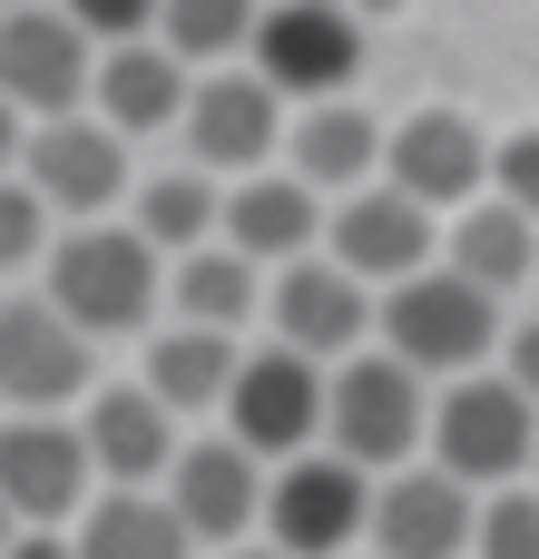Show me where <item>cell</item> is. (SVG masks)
<instances>
[{"instance_id": "obj_1", "label": "cell", "mask_w": 539, "mask_h": 559, "mask_svg": "<svg viewBox=\"0 0 539 559\" xmlns=\"http://www.w3.org/2000/svg\"><path fill=\"white\" fill-rule=\"evenodd\" d=\"M39 295L88 334V344H147L157 324H167V255H147L137 236H128V216L118 226H59V246H49V265H39Z\"/></svg>"}, {"instance_id": "obj_2", "label": "cell", "mask_w": 539, "mask_h": 559, "mask_svg": "<svg viewBox=\"0 0 539 559\" xmlns=\"http://www.w3.org/2000/svg\"><path fill=\"white\" fill-rule=\"evenodd\" d=\"M501 334H511V305H491V295H471L452 265H432V275H412V285H393L383 305H373V354H393L412 383H471V373H491L501 364Z\"/></svg>"}, {"instance_id": "obj_3", "label": "cell", "mask_w": 539, "mask_h": 559, "mask_svg": "<svg viewBox=\"0 0 539 559\" xmlns=\"http://www.w3.org/2000/svg\"><path fill=\"white\" fill-rule=\"evenodd\" d=\"M432 442V383H412L393 354H354L324 373V452L363 481L412 472Z\"/></svg>"}, {"instance_id": "obj_4", "label": "cell", "mask_w": 539, "mask_h": 559, "mask_svg": "<svg viewBox=\"0 0 539 559\" xmlns=\"http://www.w3.org/2000/svg\"><path fill=\"white\" fill-rule=\"evenodd\" d=\"M422 462H432L442 481H462L471 501L520 491L530 462H539V413L501 383V373L442 383V393H432V442H422Z\"/></svg>"}, {"instance_id": "obj_5", "label": "cell", "mask_w": 539, "mask_h": 559, "mask_svg": "<svg viewBox=\"0 0 539 559\" xmlns=\"http://www.w3.org/2000/svg\"><path fill=\"white\" fill-rule=\"evenodd\" d=\"M20 187L49 206V226H118L137 197V147L79 108V118H49L20 138Z\"/></svg>"}, {"instance_id": "obj_6", "label": "cell", "mask_w": 539, "mask_h": 559, "mask_svg": "<svg viewBox=\"0 0 539 559\" xmlns=\"http://www.w3.org/2000/svg\"><path fill=\"white\" fill-rule=\"evenodd\" d=\"M245 69H255L285 108L354 98V69H363V10H344V0H275V10H255Z\"/></svg>"}, {"instance_id": "obj_7", "label": "cell", "mask_w": 539, "mask_h": 559, "mask_svg": "<svg viewBox=\"0 0 539 559\" xmlns=\"http://www.w3.org/2000/svg\"><path fill=\"white\" fill-rule=\"evenodd\" d=\"M98 383H108L98 344L39 285H10L0 295V413H79Z\"/></svg>"}, {"instance_id": "obj_8", "label": "cell", "mask_w": 539, "mask_h": 559, "mask_svg": "<svg viewBox=\"0 0 539 559\" xmlns=\"http://www.w3.org/2000/svg\"><path fill=\"white\" fill-rule=\"evenodd\" d=\"M216 432H226L245 462H265V472H285V462L324 452V373H314L304 354H285V344H245V364H236V393H226Z\"/></svg>"}, {"instance_id": "obj_9", "label": "cell", "mask_w": 539, "mask_h": 559, "mask_svg": "<svg viewBox=\"0 0 539 559\" xmlns=\"http://www.w3.org/2000/svg\"><path fill=\"white\" fill-rule=\"evenodd\" d=\"M363 521H373V481L344 472L334 452H304V462L265 472V521H255V540L275 559H354L363 550Z\"/></svg>"}, {"instance_id": "obj_10", "label": "cell", "mask_w": 539, "mask_h": 559, "mask_svg": "<svg viewBox=\"0 0 539 559\" xmlns=\"http://www.w3.org/2000/svg\"><path fill=\"white\" fill-rule=\"evenodd\" d=\"M285 118H295V108H285L255 69H216V79H196V88H187L177 147H187V167H196V177L236 187V177H265V167L285 157Z\"/></svg>"}, {"instance_id": "obj_11", "label": "cell", "mask_w": 539, "mask_h": 559, "mask_svg": "<svg viewBox=\"0 0 539 559\" xmlns=\"http://www.w3.org/2000/svg\"><path fill=\"white\" fill-rule=\"evenodd\" d=\"M383 187L422 216H462L491 197V128L471 108H412L383 128Z\"/></svg>"}, {"instance_id": "obj_12", "label": "cell", "mask_w": 539, "mask_h": 559, "mask_svg": "<svg viewBox=\"0 0 539 559\" xmlns=\"http://www.w3.org/2000/svg\"><path fill=\"white\" fill-rule=\"evenodd\" d=\"M88 501H98V472L69 413H0V511L20 531H79Z\"/></svg>"}, {"instance_id": "obj_13", "label": "cell", "mask_w": 539, "mask_h": 559, "mask_svg": "<svg viewBox=\"0 0 539 559\" xmlns=\"http://www.w3.org/2000/svg\"><path fill=\"white\" fill-rule=\"evenodd\" d=\"M324 265H344V275L383 305L393 285H412V275L442 265V216H422V206L393 197V187H363V197L324 206Z\"/></svg>"}, {"instance_id": "obj_14", "label": "cell", "mask_w": 539, "mask_h": 559, "mask_svg": "<svg viewBox=\"0 0 539 559\" xmlns=\"http://www.w3.org/2000/svg\"><path fill=\"white\" fill-rule=\"evenodd\" d=\"M265 344H285V354H304L314 373H334V364L373 354V295H363L344 265L304 255V265L265 275Z\"/></svg>"}, {"instance_id": "obj_15", "label": "cell", "mask_w": 539, "mask_h": 559, "mask_svg": "<svg viewBox=\"0 0 539 559\" xmlns=\"http://www.w3.org/2000/svg\"><path fill=\"white\" fill-rule=\"evenodd\" d=\"M88 79H98V49L79 39L69 0L59 10H0V98L20 108V128L79 118L88 108Z\"/></svg>"}, {"instance_id": "obj_16", "label": "cell", "mask_w": 539, "mask_h": 559, "mask_svg": "<svg viewBox=\"0 0 539 559\" xmlns=\"http://www.w3.org/2000/svg\"><path fill=\"white\" fill-rule=\"evenodd\" d=\"M157 501L177 511V531L196 540V559L245 550L255 521H265V462H245L226 432H187V452H177V472L157 481Z\"/></svg>"}, {"instance_id": "obj_17", "label": "cell", "mask_w": 539, "mask_h": 559, "mask_svg": "<svg viewBox=\"0 0 539 559\" xmlns=\"http://www.w3.org/2000/svg\"><path fill=\"white\" fill-rule=\"evenodd\" d=\"M69 423H79V442H88L98 491H157V481L177 472V452H187V423H167V413L137 393V373H108Z\"/></svg>"}, {"instance_id": "obj_18", "label": "cell", "mask_w": 539, "mask_h": 559, "mask_svg": "<svg viewBox=\"0 0 539 559\" xmlns=\"http://www.w3.org/2000/svg\"><path fill=\"white\" fill-rule=\"evenodd\" d=\"M471 531H481V501L462 481H442L432 462L373 481V521H363L373 559H471Z\"/></svg>"}, {"instance_id": "obj_19", "label": "cell", "mask_w": 539, "mask_h": 559, "mask_svg": "<svg viewBox=\"0 0 539 559\" xmlns=\"http://www.w3.org/2000/svg\"><path fill=\"white\" fill-rule=\"evenodd\" d=\"M304 197L344 206L363 187H383V118L363 98H324V108H295L285 118V157H275Z\"/></svg>"}, {"instance_id": "obj_20", "label": "cell", "mask_w": 539, "mask_h": 559, "mask_svg": "<svg viewBox=\"0 0 539 559\" xmlns=\"http://www.w3.org/2000/svg\"><path fill=\"white\" fill-rule=\"evenodd\" d=\"M216 246L245 255L255 275H285V265L324 255V197H304L285 167L236 177V187H226V216H216Z\"/></svg>"}, {"instance_id": "obj_21", "label": "cell", "mask_w": 539, "mask_h": 559, "mask_svg": "<svg viewBox=\"0 0 539 559\" xmlns=\"http://www.w3.org/2000/svg\"><path fill=\"white\" fill-rule=\"evenodd\" d=\"M236 364L245 344L236 334H196V324H157L137 344V393L167 413V423H216L226 393H236Z\"/></svg>"}, {"instance_id": "obj_22", "label": "cell", "mask_w": 539, "mask_h": 559, "mask_svg": "<svg viewBox=\"0 0 539 559\" xmlns=\"http://www.w3.org/2000/svg\"><path fill=\"white\" fill-rule=\"evenodd\" d=\"M442 265L471 285V295H491V305H530V275H539V226L520 206H501V197H481V206H462V216H442Z\"/></svg>"}, {"instance_id": "obj_23", "label": "cell", "mask_w": 539, "mask_h": 559, "mask_svg": "<svg viewBox=\"0 0 539 559\" xmlns=\"http://www.w3.org/2000/svg\"><path fill=\"white\" fill-rule=\"evenodd\" d=\"M187 69L157 49V39H137V49H98V79H88V118L98 128H118L128 147H147V138H177V118H187Z\"/></svg>"}, {"instance_id": "obj_24", "label": "cell", "mask_w": 539, "mask_h": 559, "mask_svg": "<svg viewBox=\"0 0 539 559\" xmlns=\"http://www.w3.org/2000/svg\"><path fill=\"white\" fill-rule=\"evenodd\" d=\"M216 216H226V187L216 177H196L187 157L177 167H137V197H128V236L147 246V255H196V246H216Z\"/></svg>"}, {"instance_id": "obj_25", "label": "cell", "mask_w": 539, "mask_h": 559, "mask_svg": "<svg viewBox=\"0 0 539 559\" xmlns=\"http://www.w3.org/2000/svg\"><path fill=\"white\" fill-rule=\"evenodd\" d=\"M167 324H196V334H236L245 344L265 324V275L245 255H226V246H196V255L167 265Z\"/></svg>"}, {"instance_id": "obj_26", "label": "cell", "mask_w": 539, "mask_h": 559, "mask_svg": "<svg viewBox=\"0 0 539 559\" xmlns=\"http://www.w3.org/2000/svg\"><path fill=\"white\" fill-rule=\"evenodd\" d=\"M69 550L79 559H196V540L177 531V511H167L157 491H98V501L79 511Z\"/></svg>"}, {"instance_id": "obj_27", "label": "cell", "mask_w": 539, "mask_h": 559, "mask_svg": "<svg viewBox=\"0 0 539 559\" xmlns=\"http://www.w3.org/2000/svg\"><path fill=\"white\" fill-rule=\"evenodd\" d=\"M245 39H255V10H245V0H157V49H167L187 79L245 69Z\"/></svg>"}, {"instance_id": "obj_28", "label": "cell", "mask_w": 539, "mask_h": 559, "mask_svg": "<svg viewBox=\"0 0 539 559\" xmlns=\"http://www.w3.org/2000/svg\"><path fill=\"white\" fill-rule=\"evenodd\" d=\"M49 246H59L49 206H39V197H29L20 177H0V285H39Z\"/></svg>"}, {"instance_id": "obj_29", "label": "cell", "mask_w": 539, "mask_h": 559, "mask_svg": "<svg viewBox=\"0 0 539 559\" xmlns=\"http://www.w3.org/2000/svg\"><path fill=\"white\" fill-rule=\"evenodd\" d=\"M471 559H539V491H491L481 501V531H471Z\"/></svg>"}, {"instance_id": "obj_30", "label": "cell", "mask_w": 539, "mask_h": 559, "mask_svg": "<svg viewBox=\"0 0 539 559\" xmlns=\"http://www.w3.org/2000/svg\"><path fill=\"white\" fill-rule=\"evenodd\" d=\"M491 197L520 206V216L539 226V118H530V128H511V138H491Z\"/></svg>"}, {"instance_id": "obj_31", "label": "cell", "mask_w": 539, "mask_h": 559, "mask_svg": "<svg viewBox=\"0 0 539 559\" xmlns=\"http://www.w3.org/2000/svg\"><path fill=\"white\" fill-rule=\"evenodd\" d=\"M69 20H79L88 49H137V39H157V0H69Z\"/></svg>"}, {"instance_id": "obj_32", "label": "cell", "mask_w": 539, "mask_h": 559, "mask_svg": "<svg viewBox=\"0 0 539 559\" xmlns=\"http://www.w3.org/2000/svg\"><path fill=\"white\" fill-rule=\"evenodd\" d=\"M491 373H501V383L539 413V314H530V305L511 314V334H501V364H491Z\"/></svg>"}, {"instance_id": "obj_33", "label": "cell", "mask_w": 539, "mask_h": 559, "mask_svg": "<svg viewBox=\"0 0 539 559\" xmlns=\"http://www.w3.org/2000/svg\"><path fill=\"white\" fill-rule=\"evenodd\" d=\"M0 559H79V550H69V531H20Z\"/></svg>"}, {"instance_id": "obj_34", "label": "cell", "mask_w": 539, "mask_h": 559, "mask_svg": "<svg viewBox=\"0 0 539 559\" xmlns=\"http://www.w3.org/2000/svg\"><path fill=\"white\" fill-rule=\"evenodd\" d=\"M20 138H29V128H20V108L0 98V177H20Z\"/></svg>"}, {"instance_id": "obj_35", "label": "cell", "mask_w": 539, "mask_h": 559, "mask_svg": "<svg viewBox=\"0 0 539 559\" xmlns=\"http://www.w3.org/2000/svg\"><path fill=\"white\" fill-rule=\"evenodd\" d=\"M216 559H275V550H265V540H245V550H216Z\"/></svg>"}, {"instance_id": "obj_36", "label": "cell", "mask_w": 539, "mask_h": 559, "mask_svg": "<svg viewBox=\"0 0 539 559\" xmlns=\"http://www.w3.org/2000/svg\"><path fill=\"white\" fill-rule=\"evenodd\" d=\"M10 540H20V521H10V511H0V550H10Z\"/></svg>"}, {"instance_id": "obj_37", "label": "cell", "mask_w": 539, "mask_h": 559, "mask_svg": "<svg viewBox=\"0 0 539 559\" xmlns=\"http://www.w3.org/2000/svg\"><path fill=\"white\" fill-rule=\"evenodd\" d=\"M530 314H539V275H530Z\"/></svg>"}, {"instance_id": "obj_38", "label": "cell", "mask_w": 539, "mask_h": 559, "mask_svg": "<svg viewBox=\"0 0 539 559\" xmlns=\"http://www.w3.org/2000/svg\"><path fill=\"white\" fill-rule=\"evenodd\" d=\"M530 491H539V462H530Z\"/></svg>"}, {"instance_id": "obj_39", "label": "cell", "mask_w": 539, "mask_h": 559, "mask_svg": "<svg viewBox=\"0 0 539 559\" xmlns=\"http://www.w3.org/2000/svg\"><path fill=\"white\" fill-rule=\"evenodd\" d=\"M354 559H373V550H354Z\"/></svg>"}]
</instances>
